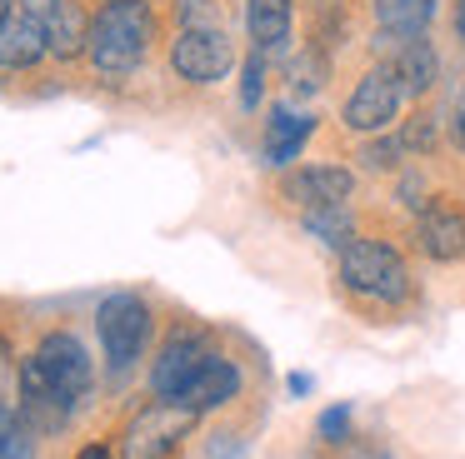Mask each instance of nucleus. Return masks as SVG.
I'll return each instance as SVG.
<instances>
[{
    "label": "nucleus",
    "mask_w": 465,
    "mask_h": 459,
    "mask_svg": "<svg viewBox=\"0 0 465 459\" xmlns=\"http://www.w3.org/2000/svg\"><path fill=\"white\" fill-rule=\"evenodd\" d=\"M241 385H245V375H241V365L235 359H225L221 349H215L211 359H205V369L195 375V385L185 389V399L181 405H191V409H221V405H231L235 395H241Z\"/></svg>",
    "instance_id": "14"
},
{
    "label": "nucleus",
    "mask_w": 465,
    "mask_h": 459,
    "mask_svg": "<svg viewBox=\"0 0 465 459\" xmlns=\"http://www.w3.org/2000/svg\"><path fill=\"white\" fill-rule=\"evenodd\" d=\"M15 5H21V10H31V15L41 20V25H51V15L61 10V0H15Z\"/></svg>",
    "instance_id": "26"
},
{
    "label": "nucleus",
    "mask_w": 465,
    "mask_h": 459,
    "mask_svg": "<svg viewBox=\"0 0 465 459\" xmlns=\"http://www.w3.org/2000/svg\"><path fill=\"white\" fill-rule=\"evenodd\" d=\"M401 75H395L391 65H375L365 70V80L355 85V95L345 100V125L355 130V135H375V130L395 125V115H401Z\"/></svg>",
    "instance_id": "8"
},
{
    "label": "nucleus",
    "mask_w": 465,
    "mask_h": 459,
    "mask_svg": "<svg viewBox=\"0 0 465 459\" xmlns=\"http://www.w3.org/2000/svg\"><path fill=\"white\" fill-rule=\"evenodd\" d=\"M341 285L371 305H405L411 299V269L385 239L351 235L341 245Z\"/></svg>",
    "instance_id": "2"
},
{
    "label": "nucleus",
    "mask_w": 465,
    "mask_h": 459,
    "mask_svg": "<svg viewBox=\"0 0 465 459\" xmlns=\"http://www.w3.org/2000/svg\"><path fill=\"white\" fill-rule=\"evenodd\" d=\"M35 359H41V369L55 379V389L81 409L85 395H91V385H95V365H91L81 339H75L71 329H51V335L41 339V349H35Z\"/></svg>",
    "instance_id": "9"
},
{
    "label": "nucleus",
    "mask_w": 465,
    "mask_h": 459,
    "mask_svg": "<svg viewBox=\"0 0 465 459\" xmlns=\"http://www.w3.org/2000/svg\"><path fill=\"white\" fill-rule=\"evenodd\" d=\"M455 35L465 40V0H460V5H455Z\"/></svg>",
    "instance_id": "32"
},
{
    "label": "nucleus",
    "mask_w": 465,
    "mask_h": 459,
    "mask_svg": "<svg viewBox=\"0 0 465 459\" xmlns=\"http://www.w3.org/2000/svg\"><path fill=\"white\" fill-rule=\"evenodd\" d=\"M430 140H435V125H430V115H415L411 125L401 130V150H430Z\"/></svg>",
    "instance_id": "23"
},
{
    "label": "nucleus",
    "mask_w": 465,
    "mask_h": 459,
    "mask_svg": "<svg viewBox=\"0 0 465 459\" xmlns=\"http://www.w3.org/2000/svg\"><path fill=\"white\" fill-rule=\"evenodd\" d=\"M415 245H420L425 259H440V265L460 259L465 255V205H455L450 195L420 205V220H415Z\"/></svg>",
    "instance_id": "10"
},
{
    "label": "nucleus",
    "mask_w": 465,
    "mask_h": 459,
    "mask_svg": "<svg viewBox=\"0 0 465 459\" xmlns=\"http://www.w3.org/2000/svg\"><path fill=\"white\" fill-rule=\"evenodd\" d=\"M85 30H91V20L75 10V0H61V10L51 15V25H45V40H51V55L71 60L85 50Z\"/></svg>",
    "instance_id": "18"
},
{
    "label": "nucleus",
    "mask_w": 465,
    "mask_h": 459,
    "mask_svg": "<svg viewBox=\"0 0 465 459\" xmlns=\"http://www.w3.org/2000/svg\"><path fill=\"white\" fill-rule=\"evenodd\" d=\"M381 45H391L395 50V60H391V70L401 75V90L405 95H425V90L435 85V75H440V60H435V50H430V40L425 35H385L381 30Z\"/></svg>",
    "instance_id": "13"
},
{
    "label": "nucleus",
    "mask_w": 465,
    "mask_h": 459,
    "mask_svg": "<svg viewBox=\"0 0 465 459\" xmlns=\"http://www.w3.org/2000/svg\"><path fill=\"white\" fill-rule=\"evenodd\" d=\"M21 425V415H15V405L5 395H0V449H5V439H11V429Z\"/></svg>",
    "instance_id": "27"
},
{
    "label": "nucleus",
    "mask_w": 465,
    "mask_h": 459,
    "mask_svg": "<svg viewBox=\"0 0 465 459\" xmlns=\"http://www.w3.org/2000/svg\"><path fill=\"white\" fill-rule=\"evenodd\" d=\"M450 135H455V145L465 150V85H460V95H455V115H450Z\"/></svg>",
    "instance_id": "28"
},
{
    "label": "nucleus",
    "mask_w": 465,
    "mask_h": 459,
    "mask_svg": "<svg viewBox=\"0 0 465 459\" xmlns=\"http://www.w3.org/2000/svg\"><path fill=\"white\" fill-rule=\"evenodd\" d=\"M435 15V0H375V20H381L385 35H425Z\"/></svg>",
    "instance_id": "17"
},
{
    "label": "nucleus",
    "mask_w": 465,
    "mask_h": 459,
    "mask_svg": "<svg viewBox=\"0 0 465 459\" xmlns=\"http://www.w3.org/2000/svg\"><path fill=\"white\" fill-rule=\"evenodd\" d=\"M395 155H401V140H375V145H365V165H375V170L395 165Z\"/></svg>",
    "instance_id": "25"
},
{
    "label": "nucleus",
    "mask_w": 465,
    "mask_h": 459,
    "mask_svg": "<svg viewBox=\"0 0 465 459\" xmlns=\"http://www.w3.org/2000/svg\"><path fill=\"white\" fill-rule=\"evenodd\" d=\"M281 195L311 215V210L345 205V200L355 195V175L345 165H305V170H291V175H285Z\"/></svg>",
    "instance_id": "11"
},
{
    "label": "nucleus",
    "mask_w": 465,
    "mask_h": 459,
    "mask_svg": "<svg viewBox=\"0 0 465 459\" xmlns=\"http://www.w3.org/2000/svg\"><path fill=\"white\" fill-rule=\"evenodd\" d=\"M291 15L295 0H245V30H251L255 50H281L291 40Z\"/></svg>",
    "instance_id": "15"
},
{
    "label": "nucleus",
    "mask_w": 465,
    "mask_h": 459,
    "mask_svg": "<svg viewBox=\"0 0 465 459\" xmlns=\"http://www.w3.org/2000/svg\"><path fill=\"white\" fill-rule=\"evenodd\" d=\"M265 95V50H251V60H245V80H241V105L255 110Z\"/></svg>",
    "instance_id": "20"
},
{
    "label": "nucleus",
    "mask_w": 465,
    "mask_h": 459,
    "mask_svg": "<svg viewBox=\"0 0 465 459\" xmlns=\"http://www.w3.org/2000/svg\"><path fill=\"white\" fill-rule=\"evenodd\" d=\"M11 10H15V0H0V20L11 15Z\"/></svg>",
    "instance_id": "33"
},
{
    "label": "nucleus",
    "mask_w": 465,
    "mask_h": 459,
    "mask_svg": "<svg viewBox=\"0 0 465 459\" xmlns=\"http://www.w3.org/2000/svg\"><path fill=\"white\" fill-rule=\"evenodd\" d=\"M211 355L215 349H211V339H205L201 329H175V335L161 345L155 365H151V395L155 399H185V389L195 385V375L205 369Z\"/></svg>",
    "instance_id": "7"
},
{
    "label": "nucleus",
    "mask_w": 465,
    "mask_h": 459,
    "mask_svg": "<svg viewBox=\"0 0 465 459\" xmlns=\"http://www.w3.org/2000/svg\"><path fill=\"white\" fill-rule=\"evenodd\" d=\"M15 369H11V345H5V339H0V385H5V379H11ZM0 395H5V389H0Z\"/></svg>",
    "instance_id": "29"
},
{
    "label": "nucleus",
    "mask_w": 465,
    "mask_h": 459,
    "mask_svg": "<svg viewBox=\"0 0 465 459\" xmlns=\"http://www.w3.org/2000/svg\"><path fill=\"white\" fill-rule=\"evenodd\" d=\"M41 55H51L45 25L31 15V10L15 5L11 15L0 20V70H31Z\"/></svg>",
    "instance_id": "12"
},
{
    "label": "nucleus",
    "mask_w": 465,
    "mask_h": 459,
    "mask_svg": "<svg viewBox=\"0 0 465 459\" xmlns=\"http://www.w3.org/2000/svg\"><path fill=\"white\" fill-rule=\"evenodd\" d=\"M195 419H201V409L181 405V399H151L121 429V459H171L191 439Z\"/></svg>",
    "instance_id": "4"
},
{
    "label": "nucleus",
    "mask_w": 465,
    "mask_h": 459,
    "mask_svg": "<svg viewBox=\"0 0 465 459\" xmlns=\"http://www.w3.org/2000/svg\"><path fill=\"white\" fill-rule=\"evenodd\" d=\"M175 10H181V30L185 25H221V10L211 0H175Z\"/></svg>",
    "instance_id": "22"
},
{
    "label": "nucleus",
    "mask_w": 465,
    "mask_h": 459,
    "mask_svg": "<svg viewBox=\"0 0 465 459\" xmlns=\"http://www.w3.org/2000/svg\"><path fill=\"white\" fill-rule=\"evenodd\" d=\"M75 459H115V454H111V449H105V444H85V449H81V454H75Z\"/></svg>",
    "instance_id": "30"
},
{
    "label": "nucleus",
    "mask_w": 465,
    "mask_h": 459,
    "mask_svg": "<svg viewBox=\"0 0 465 459\" xmlns=\"http://www.w3.org/2000/svg\"><path fill=\"white\" fill-rule=\"evenodd\" d=\"M311 130H315V120H311V115H295V110H275V115L265 120V160L285 170V165H291V160L305 150Z\"/></svg>",
    "instance_id": "16"
},
{
    "label": "nucleus",
    "mask_w": 465,
    "mask_h": 459,
    "mask_svg": "<svg viewBox=\"0 0 465 459\" xmlns=\"http://www.w3.org/2000/svg\"><path fill=\"white\" fill-rule=\"evenodd\" d=\"M345 429H351V409L345 405H331L321 419H315V435H321L325 444H345Z\"/></svg>",
    "instance_id": "21"
},
{
    "label": "nucleus",
    "mask_w": 465,
    "mask_h": 459,
    "mask_svg": "<svg viewBox=\"0 0 465 459\" xmlns=\"http://www.w3.org/2000/svg\"><path fill=\"white\" fill-rule=\"evenodd\" d=\"M151 329H155V315L135 289H115V295H105L101 309H95V335H101L105 365H111L115 375H125V369L145 355Z\"/></svg>",
    "instance_id": "3"
},
{
    "label": "nucleus",
    "mask_w": 465,
    "mask_h": 459,
    "mask_svg": "<svg viewBox=\"0 0 465 459\" xmlns=\"http://www.w3.org/2000/svg\"><path fill=\"white\" fill-rule=\"evenodd\" d=\"M0 459H35V435L25 425H15L11 439H5V449H0Z\"/></svg>",
    "instance_id": "24"
},
{
    "label": "nucleus",
    "mask_w": 465,
    "mask_h": 459,
    "mask_svg": "<svg viewBox=\"0 0 465 459\" xmlns=\"http://www.w3.org/2000/svg\"><path fill=\"white\" fill-rule=\"evenodd\" d=\"M305 230H311V235H321L325 245H345V239H351V215H345V205L311 210V215H305Z\"/></svg>",
    "instance_id": "19"
},
{
    "label": "nucleus",
    "mask_w": 465,
    "mask_h": 459,
    "mask_svg": "<svg viewBox=\"0 0 465 459\" xmlns=\"http://www.w3.org/2000/svg\"><path fill=\"white\" fill-rule=\"evenodd\" d=\"M171 65L181 80L191 85H215V80L231 75L235 65V45L225 35V25H185L171 40Z\"/></svg>",
    "instance_id": "5"
},
{
    "label": "nucleus",
    "mask_w": 465,
    "mask_h": 459,
    "mask_svg": "<svg viewBox=\"0 0 465 459\" xmlns=\"http://www.w3.org/2000/svg\"><path fill=\"white\" fill-rule=\"evenodd\" d=\"M155 40V15L145 0H105L85 30V55L101 80H125L141 70Z\"/></svg>",
    "instance_id": "1"
},
{
    "label": "nucleus",
    "mask_w": 465,
    "mask_h": 459,
    "mask_svg": "<svg viewBox=\"0 0 465 459\" xmlns=\"http://www.w3.org/2000/svg\"><path fill=\"white\" fill-rule=\"evenodd\" d=\"M15 385H21V399H15V415H21V425L31 429V435H55V429L71 425L75 405L55 389V379L41 369V359L25 355L21 369H15Z\"/></svg>",
    "instance_id": "6"
},
{
    "label": "nucleus",
    "mask_w": 465,
    "mask_h": 459,
    "mask_svg": "<svg viewBox=\"0 0 465 459\" xmlns=\"http://www.w3.org/2000/svg\"><path fill=\"white\" fill-rule=\"evenodd\" d=\"M311 389V375H291V395H305Z\"/></svg>",
    "instance_id": "31"
}]
</instances>
